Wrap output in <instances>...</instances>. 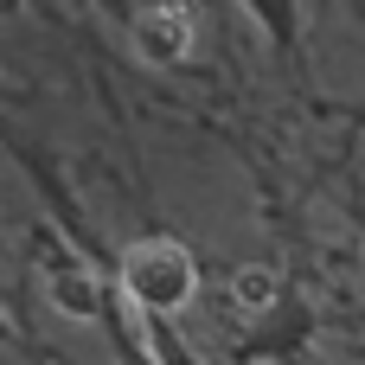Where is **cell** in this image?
Masks as SVG:
<instances>
[{
    "mask_svg": "<svg viewBox=\"0 0 365 365\" xmlns=\"http://www.w3.org/2000/svg\"><path fill=\"white\" fill-rule=\"evenodd\" d=\"M135 51L148 64H180L192 51V13L186 6H148V13H135Z\"/></svg>",
    "mask_w": 365,
    "mask_h": 365,
    "instance_id": "obj_2",
    "label": "cell"
},
{
    "mask_svg": "<svg viewBox=\"0 0 365 365\" xmlns=\"http://www.w3.org/2000/svg\"><path fill=\"white\" fill-rule=\"evenodd\" d=\"M45 289H51V302H58L71 321H90V314L103 308V289H96V276H90L77 257H51V269H45Z\"/></svg>",
    "mask_w": 365,
    "mask_h": 365,
    "instance_id": "obj_3",
    "label": "cell"
},
{
    "mask_svg": "<svg viewBox=\"0 0 365 365\" xmlns=\"http://www.w3.org/2000/svg\"><path fill=\"white\" fill-rule=\"evenodd\" d=\"M276 295H282V276H276L269 263H244V269L231 276V302H237L244 314H263Z\"/></svg>",
    "mask_w": 365,
    "mask_h": 365,
    "instance_id": "obj_4",
    "label": "cell"
},
{
    "mask_svg": "<svg viewBox=\"0 0 365 365\" xmlns=\"http://www.w3.org/2000/svg\"><path fill=\"white\" fill-rule=\"evenodd\" d=\"M122 282H128V295H135L141 308L173 314V308H186V302H192V282H199V276H192V257H186L180 244L148 237V244H135V250H128Z\"/></svg>",
    "mask_w": 365,
    "mask_h": 365,
    "instance_id": "obj_1",
    "label": "cell"
}]
</instances>
